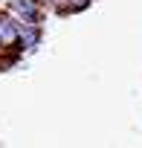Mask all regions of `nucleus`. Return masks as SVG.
Segmentation results:
<instances>
[{
    "label": "nucleus",
    "mask_w": 142,
    "mask_h": 148,
    "mask_svg": "<svg viewBox=\"0 0 142 148\" xmlns=\"http://www.w3.org/2000/svg\"><path fill=\"white\" fill-rule=\"evenodd\" d=\"M12 9H15L26 23H35V21H38V6H35V0H15Z\"/></svg>",
    "instance_id": "1"
},
{
    "label": "nucleus",
    "mask_w": 142,
    "mask_h": 148,
    "mask_svg": "<svg viewBox=\"0 0 142 148\" xmlns=\"http://www.w3.org/2000/svg\"><path fill=\"white\" fill-rule=\"evenodd\" d=\"M18 41V29L12 21H0V44H12Z\"/></svg>",
    "instance_id": "2"
},
{
    "label": "nucleus",
    "mask_w": 142,
    "mask_h": 148,
    "mask_svg": "<svg viewBox=\"0 0 142 148\" xmlns=\"http://www.w3.org/2000/svg\"><path fill=\"white\" fill-rule=\"evenodd\" d=\"M20 41H23V47H32L38 41V32L35 29H26V32H20Z\"/></svg>",
    "instance_id": "3"
}]
</instances>
